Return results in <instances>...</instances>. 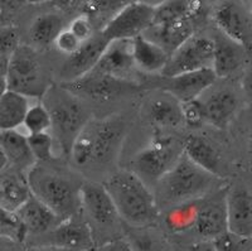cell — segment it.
I'll list each match as a JSON object with an SVG mask.
<instances>
[{
	"instance_id": "22",
	"label": "cell",
	"mask_w": 252,
	"mask_h": 251,
	"mask_svg": "<svg viewBox=\"0 0 252 251\" xmlns=\"http://www.w3.org/2000/svg\"><path fill=\"white\" fill-rule=\"evenodd\" d=\"M0 151L3 153L6 164L15 171L28 172L37 164L29 148L27 135L18 130L0 132Z\"/></svg>"
},
{
	"instance_id": "19",
	"label": "cell",
	"mask_w": 252,
	"mask_h": 251,
	"mask_svg": "<svg viewBox=\"0 0 252 251\" xmlns=\"http://www.w3.org/2000/svg\"><path fill=\"white\" fill-rule=\"evenodd\" d=\"M213 62L212 70L217 78H226L235 74L238 70L246 66L252 54L245 48L227 38L220 32L212 37Z\"/></svg>"
},
{
	"instance_id": "31",
	"label": "cell",
	"mask_w": 252,
	"mask_h": 251,
	"mask_svg": "<svg viewBox=\"0 0 252 251\" xmlns=\"http://www.w3.org/2000/svg\"><path fill=\"white\" fill-rule=\"evenodd\" d=\"M198 207H199V200H195L165 210L166 214L164 216V222L166 228L175 234H182L192 230L197 218Z\"/></svg>"
},
{
	"instance_id": "32",
	"label": "cell",
	"mask_w": 252,
	"mask_h": 251,
	"mask_svg": "<svg viewBox=\"0 0 252 251\" xmlns=\"http://www.w3.org/2000/svg\"><path fill=\"white\" fill-rule=\"evenodd\" d=\"M28 236L26 226L15 212L0 209V237L10 240L13 243H23Z\"/></svg>"
},
{
	"instance_id": "47",
	"label": "cell",
	"mask_w": 252,
	"mask_h": 251,
	"mask_svg": "<svg viewBox=\"0 0 252 251\" xmlns=\"http://www.w3.org/2000/svg\"><path fill=\"white\" fill-rule=\"evenodd\" d=\"M15 243L10 241V240L3 239V237H0V251H10V249L13 248Z\"/></svg>"
},
{
	"instance_id": "50",
	"label": "cell",
	"mask_w": 252,
	"mask_h": 251,
	"mask_svg": "<svg viewBox=\"0 0 252 251\" xmlns=\"http://www.w3.org/2000/svg\"><path fill=\"white\" fill-rule=\"evenodd\" d=\"M87 251H94V250H87Z\"/></svg>"
},
{
	"instance_id": "38",
	"label": "cell",
	"mask_w": 252,
	"mask_h": 251,
	"mask_svg": "<svg viewBox=\"0 0 252 251\" xmlns=\"http://www.w3.org/2000/svg\"><path fill=\"white\" fill-rule=\"evenodd\" d=\"M68 29L82 43H85L90 38L94 37V35L96 33V29H94L92 22L85 14L80 15V17L75 18V19L72 20Z\"/></svg>"
},
{
	"instance_id": "46",
	"label": "cell",
	"mask_w": 252,
	"mask_h": 251,
	"mask_svg": "<svg viewBox=\"0 0 252 251\" xmlns=\"http://www.w3.org/2000/svg\"><path fill=\"white\" fill-rule=\"evenodd\" d=\"M8 65H9V58L0 56V76H6L8 72Z\"/></svg>"
},
{
	"instance_id": "28",
	"label": "cell",
	"mask_w": 252,
	"mask_h": 251,
	"mask_svg": "<svg viewBox=\"0 0 252 251\" xmlns=\"http://www.w3.org/2000/svg\"><path fill=\"white\" fill-rule=\"evenodd\" d=\"M64 29V20L58 13H44L35 18L29 28V39L33 48H46L55 44L61 32Z\"/></svg>"
},
{
	"instance_id": "45",
	"label": "cell",
	"mask_w": 252,
	"mask_h": 251,
	"mask_svg": "<svg viewBox=\"0 0 252 251\" xmlns=\"http://www.w3.org/2000/svg\"><path fill=\"white\" fill-rule=\"evenodd\" d=\"M9 91L8 86V80H6V76H0V99Z\"/></svg>"
},
{
	"instance_id": "18",
	"label": "cell",
	"mask_w": 252,
	"mask_h": 251,
	"mask_svg": "<svg viewBox=\"0 0 252 251\" xmlns=\"http://www.w3.org/2000/svg\"><path fill=\"white\" fill-rule=\"evenodd\" d=\"M227 230L250 240L252 237V196L242 185L229 188L226 193Z\"/></svg>"
},
{
	"instance_id": "16",
	"label": "cell",
	"mask_w": 252,
	"mask_h": 251,
	"mask_svg": "<svg viewBox=\"0 0 252 251\" xmlns=\"http://www.w3.org/2000/svg\"><path fill=\"white\" fill-rule=\"evenodd\" d=\"M226 193L227 191L216 193L211 197L199 200L197 218L194 230L202 240H213L227 230L226 212Z\"/></svg>"
},
{
	"instance_id": "14",
	"label": "cell",
	"mask_w": 252,
	"mask_h": 251,
	"mask_svg": "<svg viewBox=\"0 0 252 251\" xmlns=\"http://www.w3.org/2000/svg\"><path fill=\"white\" fill-rule=\"evenodd\" d=\"M216 80L217 77L213 70L206 69L201 71L178 74L173 77L159 76V78L152 82V85L159 91L169 94L179 103H186V101L198 99L216 82Z\"/></svg>"
},
{
	"instance_id": "6",
	"label": "cell",
	"mask_w": 252,
	"mask_h": 251,
	"mask_svg": "<svg viewBox=\"0 0 252 251\" xmlns=\"http://www.w3.org/2000/svg\"><path fill=\"white\" fill-rule=\"evenodd\" d=\"M183 155V142L173 135L158 132L148 146L132 160V173L146 185L157 184Z\"/></svg>"
},
{
	"instance_id": "12",
	"label": "cell",
	"mask_w": 252,
	"mask_h": 251,
	"mask_svg": "<svg viewBox=\"0 0 252 251\" xmlns=\"http://www.w3.org/2000/svg\"><path fill=\"white\" fill-rule=\"evenodd\" d=\"M61 85L80 97L81 100L85 97L96 103H107L123 96L124 94L134 91L138 83L116 80L109 76L90 72L78 80L72 82H61Z\"/></svg>"
},
{
	"instance_id": "1",
	"label": "cell",
	"mask_w": 252,
	"mask_h": 251,
	"mask_svg": "<svg viewBox=\"0 0 252 251\" xmlns=\"http://www.w3.org/2000/svg\"><path fill=\"white\" fill-rule=\"evenodd\" d=\"M27 182L37 198L64 221L81 212V185L83 182L66 171L37 163L27 172Z\"/></svg>"
},
{
	"instance_id": "29",
	"label": "cell",
	"mask_w": 252,
	"mask_h": 251,
	"mask_svg": "<svg viewBox=\"0 0 252 251\" xmlns=\"http://www.w3.org/2000/svg\"><path fill=\"white\" fill-rule=\"evenodd\" d=\"M29 106L28 97L9 90L0 99V132L18 130L23 125Z\"/></svg>"
},
{
	"instance_id": "33",
	"label": "cell",
	"mask_w": 252,
	"mask_h": 251,
	"mask_svg": "<svg viewBox=\"0 0 252 251\" xmlns=\"http://www.w3.org/2000/svg\"><path fill=\"white\" fill-rule=\"evenodd\" d=\"M22 126L26 129L28 135L39 134L51 130V117L42 101L29 106Z\"/></svg>"
},
{
	"instance_id": "24",
	"label": "cell",
	"mask_w": 252,
	"mask_h": 251,
	"mask_svg": "<svg viewBox=\"0 0 252 251\" xmlns=\"http://www.w3.org/2000/svg\"><path fill=\"white\" fill-rule=\"evenodd\" d=\"M183 154L192 160L195 166L201 167L215 177H220L222 171V159L217 150L208 139L201 135H190L183 142Z\"/></svg>"
},
{
	"instance_id": "37",
	"label": "cell",
	"mask_w": 252,
	"mask_h": 251,
	"mask_svg": "<svg viewBox=\"0 0 252 251\" xmlns=\"http://www.w3.org/2000/svg\"><path fill=\"white\" fill-rule=\"evenodd\" d=\"M211 241H212L216 251H244L245 244L249 240L241 239L229 231H226Z\"/></svg>"
},
{
	"instance_id": "41",
	"label": "cell",
	"mask_w": 252,
	"mask_h": 251,
	"mask_svg": "<svg viewBox=\"0 0 252 251\" xmlns=\"http://www.w3.org/2000/svg\"><path fill=\"white\" fill-rule=\"evenodd\" d=\"M94 251H132L131 248L129 246L127 241L124 237L121 239H114L109 243L103 244L102 246Z\"/></svg>"
},
{
	"instance_id": "23",
	"label": "cell",
	"mask_w": 252,
	"mask_h": 251,
	"mask_svg": "<svg viewBox=\"0 0 252 251\" xmlns=\"http://www.w3.org/2000/svg\"><path fill=\"white\" fill-rule=\"evenodd\" d=\"M169 57L165 49L148 39L144 35L132 39V58L135 67L146 74L159 76L165 69Z\"/></svg>"
},
{
	"instance_id": "35",
	"label": "cell",
	"mask_w": 252,
	"mask_h": 251,
	"mask_svg": "<svg viewBox=\"0 0 252 251\" xmlns=\"http://www.w3.org/2000/svg\"><path fill=\"white\" fill-rule=\"evenodd\" d=\"M181 108L183 123L187 124V126L189 128L198 129L207 124L203 101H201L199 99L181 103Z\"/></svg>"
},
{
	"instance_id": "25",
	"label": "cell",
	"mask_w": 252,
	"mask_h": 251,
	"mask_svg": "<svg viewBox=\"0 0 252 251\" xmlns=\"http://www.w3.org/2000/svg\"><path fill=\"white\" fill-rule=\"evenodd\" d=\"M148 114L158 132L172 130L183 124L181 103L165 92L157 95L149 101Z\"/></svg>"
},
{
	"instance_id": "34",
	"label": "cell",
	"mask_w": 252,
	"mask_h": 251,
	"mask_svg": "<svg viewBox=\"0 0 252 251\" xmlns=\"http://www.w3.org/2000/svg\"><path fill=\"white\" fill-rule=\"evenodd\" d=\"M29 148L37 163L49 162L55 158L56 142L49 132L27 135Z\"/></svg>"
},
{
	"instance_id": "30",
	"label": "cell",
	"mask_w": 252,
	"mask_h": 251,
	"mask_svg": "<svg viewBox=\"0 0 252 251\" xmlns=\"http://www.w3.org/2000/svg\"><path fill=\"white\" fill-rule=\"evenodd\" d=\"M124 239L127 241L132 251H170L169 245L153 226L131 227L126 225Z\"/></svg>"
},
{
	"instance_id": "43",
	"label": "cell",
	"mask_w": 252,
	"mask_h": 251,
	"mask_svg": "<svg viewBox=\"0 0 252 251\" xmlns=\"http://www.w3.org/2000/svg\"><path fill=\"white\" fill-rule=\"evenodd\" d=\"M187 251H216L211 240H199L197 243L189 245Z\"/></svg>"
},
{
	"instance_id": "5",
	"label": "cell",
	"mask_w": 252,
	"mask_h": 251,
	"mask_svg": "<svg viewBox=\"0 0 252 251\" xmlns=\"http://www.w3.org/2000/svg\"><path fill=\"white\" fill-rule=\"evenodd\" d=\"M42 104L51 117L52 137L63 154L69 157L76 138L91 119L89 110L80 97L61 83L49 86Z\"/></svg>"
},
{
	"instance_id": "20",
	"label": "cell",
	"mask_w": 252,
	"mask_h": 251,
	"mask_svg": "<svg viewBox=\"0 0 252 251\" xmlns=\"http://www.w3.org/2000/svg\"><path fill=\"white\" fill-rule=\"evenodd\" d=\"M192 20L193 19H181L152 24V27L145 32V33H149L145 37L159 44L170 56L183 43L194 36Z\"/></svg>"
},
{
	"instance_id": "17",
	"label": "cell",
	"mask_w": 252,
	"mask_h": 251,
	"mask_svg": "<svg viewBox=\"0 0 252 251\" xmlns=\"http://www.w3.org/2000/svg\"><path fill=\"white\" fill-rule=\"evenodd\" d=\"M135 63L132 58V39L112 40L91 72L116 80L132 82Z\"/></svg>"
},
{
	"instance_id": "3",
	"label": "cell",
	"mask_w": 252,
	"mask_h": 251,
	"mask_svg": "<svg viewBox=\"0 0 252 251\" xmlns=\"http://www.w3.org/2000/svg\"><path fill=\"white\" fill-rule=\"evenodd\" d=\"M121 220L131 227L153 226L159 217L155 196L131 171H118L102 183Z\"/></svg>"
},
{
	"instance_id": "42",
	"label": "cell",
	"mask_w": 252,
	"mask_h": 251,
	"mask_svg": "<svg viewBox=\"0 0 252 251\" xmlns=\"http://www.w3.org/2000/svg\"><path fill=\"white\" fill-rule=\"evenodd\" d=\"M14 3H5V1H0V28L4 26H8L9 18L12 17V10L14 8Z\"/></svg>"
},
{
	"instance_id": "2",
	"label": "cell",
	"mask_w": 252,
	"mask_h": 251,
	"mask_svg": "<svg viewBox=\"0 0 252 251\" xmlns=\"http://www.w3.org/2000/svg\"><path fill=\"white\" fill-rule=\"evenodd\" d=\"M125 134L123 116L90 119L76 138L69 158L78 168L109 164L118 155Z\"/></svg>"
},
{
	"instance_id": "49",
	"label": "cell",
	"mask_w": 252,
	"mask_h": 251,
	"mask_svg": "<svg viewBox=\"0 0 252 251\" xmlns=\"http://www.w3.org/2000/svg\"><path fill=\"white\" fill-rule=\"evenodd\" d=\"M249 145H250V150L252 153V130H251V134H250V140H249Z\"/></svg>"
},
{
	"instance_id": "21",
	"label": "cell",
	"mask_w": 252,
	"mask_h": 251,
	"mask_svg": "<svg viewBox=\"0 0 252 251\" xmlns=\"http://www.w3.org/2000/svg\"><path fill=\"white\" fill-rule=\"evenodd\" d=\"M15 214L26 226L28 235L33 234L42 236L62 222L55 212L51 211L44 203L33 196H31Z\"/></svg>"
},
{
	"instance_id": "39",
	"label": "cell",
	"mask_w": 252,
	"mask_h": 251,
	"mask_svg": "<svg viewBox=\"0 0 252 251\" xmlns=\"http://www.w3.org/2000/svg\"><path fill=\"white\" fill-rule=\"evenodd\" d=\"M55 46L57 47L61 53L66 54L67 57H69L82 46V42L68 28H64L56 39Z\"/></svg>"
},
{
	"instance_id": "7",
	"label": "cell",
	"mask_w": 252,
	"mask_h": 251,
	"mask_svg": "<svg viewBox=\"0 0 252 251\" xmlns=\"http://www.w3.org/2000/svg\"><path fill=\"white\" fill-rule=\"evenodd\" d=\"M6 80L10 91L18 92L28 99H42L51 86L39 53L27 44H20L9 58Z\"/></svg>"
},
{
	"instance_id": "11",
	"label": "cell",
	"mask_w": 252,
	"mask_h": 251,
	"mask_svg": "<svg viewBox=\"0 0 252 251\" xmlns=\"http://www.w3.org/2000/svg\"><path fill=\"white\" fill-rule=\"evenodd\" d=\"M81 211L89 225L101 228H111L121 221L105 185L94 180H83L81 185Z\"/></svg>"
},
{
	"instance_id": "4",
	"label": "cell",
	"mask_w": 252,
	"mask_h": 251,
	"mask_svg": "<svg viewBox=\"0 0 252 251\" xmlns=\"http://www.w3.org/2000/svg\"><path fill=\"white\" fill-rule=\"evenodd\" d=\"M216 178L183 154L175 166L155 184L154 196L158 209L159 211L168 210L206 197L212 191Z\"/></svg>"
},
{
	"instance_id": "13",
	"label": "cell",
	"mask_w": 252,
	"mask_h": 251,
	"mask_svg": "<svg viewBox=\"0 0 252 251\" xmlns=\"http://www.w3.org/2000/svg\"><path fill=\"white\" fill-rule=\"evenodd\" d=\"M37 244L53 245L69 251H87L94 249V232L80 215L62 221L53 230L42 235Z\"/></svg>"
},
{
	"instance_id": "10",
	"label": "cell",
	"mask_w": 252,
	"mask_h": 251,
	"mask_svg": "<svg viewBox=\"0 0 252 251\" xmlns=\"http://www.w3.org/2000/svg\"><path fill=\"white\" fill-rule=\"evenodd\" d=\"M213 20L218 32L252 54V4L220 3L213 13Z\"/></svg>"
},
{
	"instance_id": "15",
	"label": "cell",
	"mask_w": 252,
	"mask_h": 251,
	"mask_svg": "<svg viewBox=\"0 0 252 251\" xmlns=\"http://www.w3.org/2000/svg\"><path fill=\"white\" fill-rule=\"evenodd\" d=\"M109 43L100 31L96 32L89 40L82 43V46L72 56L67 57L66 62L63 63L60 74L62 82H72L90 73L97 65Z\"/></svg>"
},
{
	"instance_id": "36",
	"label": "cell",
	"mask_w": 252,
	"mask_h": 251,
	"mask_svg": "<svg viewBox=\"0 0 252 251\" xmlns=\"http://www.w3.org/2000/svg\"><path fill=\"white\" fill-rule=\"evenodd\" d=\"M20 46L19 31L13 24H8L0 28V56L10 58Z\"/></svg>"
},
{
	"instance_id": "27",
	"label": "cell",
	"mask_w": 252,
	"mask_h": 251,
	"mask_svg": "<svg viewBox=\"0 0 252 251\" xmlns=\"http://www.w3.org/2000/svg\"><path fill=\"white\" fill-rule=\"evenodd\" d=\"M32 196L27 176L13 171L0 176V209L17 212Z\"/></svg>"
},
{
	"instance_id": "26",
	"label": "cell",
	"mask_w": 252,
	"mask_h": 251,
	"mask_svg": "<svg viewBox=\"0 0 252 251\" xmlns=\"http://www.w3.org/2000/svg\"><path fill=\"white\" fill-rule=\"evenodd\" d=\"M203 105L207 124L218 129H224L237 112L238 99L231 90H220L203 101Z\"/></svg>"
},
{
	"instance_id": "48",
	"label": "cell",
	"mask_w": 252,
	"mask_h": 251,
	"mask_svg": "<svg viewBox=\"0 0 252 251\" xmlns=\"http://www.w3.org/2000/svg\"><path fill=\"white\" fill-rule=\"evenodd\" d=\"M5 166H6V160H5V158H4L3 153L0 151V172L3 171L4 167H5Z\"/></svg>"
},
{
	"instance_id": "40",
	"label": "cell",
	"mask_w": 252,
	"mask_h": 251,
	"mask_svg": "<svg viewBox=\"0 0 252 251\" xmlns=\"http://www.w3.org/2000/svg\"><path fill=\"white\" fill-rule=\"evenodd\" d=\"M242 89H244L247 100L252 105V56L250 57L246 69H245L244 77H242Z\"/></svg>"
},
{
	"instance_id": "9",
	"label": "cell",
	"mask_w": 252,
	"mask_h": 251,
	"mask_svg": "<svg viewBox=\"0 0 252 251\" xmlns=\"http://www.w3.org/2000/svg\"><path fill=\"white\" fill-rule=\"evenodd\" d=\"M213 40L206 36H193L170 54L165 69L159 76L173 77L178 74L212 69Z\"/></svg>"
},
{
	"instance_id": "8",
	"label": "cell",
	"mask_w": 252,
	"mask_h": 251,
	"mask_svg": "<svg viewBox=\"0 0 252 251\" xmlns=\"http://www.w3.org/2000/svg\"><path fill=\"white\" fill-rule=\"evenodd\" d=\"M157 5L143 1L126 3L106 26L101 29V35L109 42L121 39H134L152 27Z\"/></svg>"
},
{
	"instance_id": "44",
	"label": "cell",
	"mask_w": 252,
	"mask_h": 251,
	"mask_svg": "<svg viewBox=\"0 0 252 251\" xmlns=\"http://www.w3.org/2000/svg\"><path fill=\"white\" fill-rule=\"evenodd\" d=\"M24 251H69L67 249L58 248L53 245H42V244H34V245L29 246Z\"/></svg>"
}]
</instances>
